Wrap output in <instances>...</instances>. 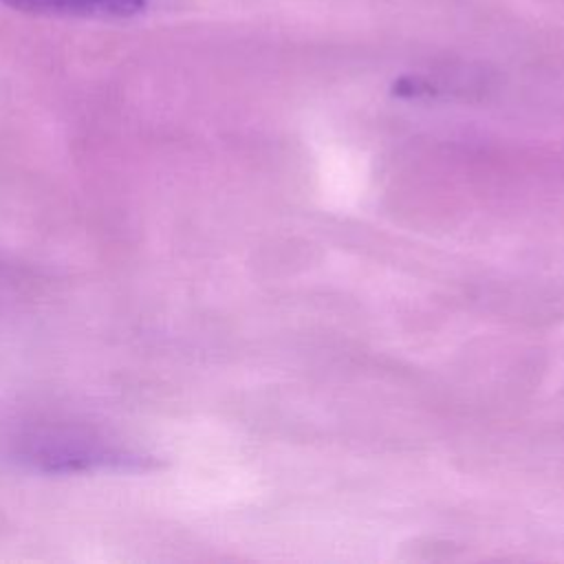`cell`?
<instances>
[{
  "mask_svg": "<svg viewBox=\"0 0 564 564\" xmlns=\"http://www.w3.org/2000/svg\"><path fill=\"white\" fill-rule=\"evenodd\" d=\"M0 2L29 13L95 18V20L134 18L148 9V0H0Z\"/></svg>",
  "mask_w": 564,
  "mask_h": 564,
  "instance_id": "2",
  "label": "cell"
},
{
  "mask_svg": "<svg viewBox=\"0 0 564 564\" xmlns=\"http://www.w3.org/2000/svg\"><path fill=\"white\" fill-rule=\"evenodd\" d=\"M11 293H13V280H11V275L7 273V269L0 264V313H2V308L9 304Z\"/></svg>",
  "mask_w": 564,
  "mask_h": 564,
  "instance_id": "3",
  "label": "cell"
},
{
  "mask_svg": "<svg viewBox=\"0 0 564 564\" xmlns=\"http://www.w3.org/2000/svg\"><path fill=\"white\" fill-rule=\"evenodd\" d=\"M7 456L26 471L46 476L95 471H148L152 458L84 423L37 419L7 438Z\"/></svg>",
  "mask_w": 564,
  "mask_h": 564,
  "instance_id": "1",
  "label": "cell"
}]
</instances>
